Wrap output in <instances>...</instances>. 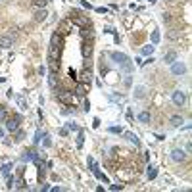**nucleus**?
Here are the masks:
<instances>
[{
  "mask_svg": "<svg viewBox=\"0 0 192 192\" xmlns=\"http://www.w3.org/2000/svg\"><path fill=\"white\" fill-rule=\"evenodd\" d=\"M60 52H61V37L58 33L52 35L50 39V46H48V61H50V69L56 71L58 69V60H60Z\"/></svg>",
  "mask_w": 192,
  "mask_h": 192,
  "instance_id": "obj_1",
  "label": "nucleus"
},
{
  "mask_svg": "<svg viewBox=\"0 0 192 192\" xmlns=\"http://www.w3.org/2000/svg\"><path fill=\"white\" fill-rule=\"evenodd\" d=\"M110 58L115 61V64L121 67V69L133 71V64H131V60H129L127 54H123V52H110Z\"/></svg>",
  "mask_w": 192,
  "mask_h": 192,
  "instance_id": "obj_2",
  "label": "nucleus"
},
{
  "mask_svg": "<svg viewBox=\"0 0 192 192\" xmlns=\"http://www.w3.org/2000/svg\"><path fill=\"white\" fill-rule=\"evenodd\" d=\"M56 98H58V102L65 104V106H71L75 100L73 92H69V90H56Z\"/></svg>",
  "mask_w": 192,
  "mask_h": 192,
  "instance_id": "obj_3",
  "label": "nucleus"
},
{
  "mask_svg": "<svg viewBox=\"0 0 192 192\" xmlns=\"http://www.w3.org/2000/svg\"><path fill=\"white\" fill-rule=\"evenodd\" d=\"M171 100H173V104H175L177 108H181V106H184V102H186V94H184L183 90H173Z\"/></svg>",
  "mask_w": 192,
  "mask_h": 192,
  "instance_id": "obj_4",
  "label": "nucleus"
},
{
  "mask_svg": "<svg viewBox=\"0 0 192 192\" xmlns=\"http://www.w3.org/2000/svg\"><path fill=\"white\" fill-rule=\"evenodd\" d=\"M69 21H71V23H75V25H79V27H87V25H89V19H87V17H81V14H79V12H71Z\"/></svg>",
  "mask_w": 192,
  "mask_h": 192,
  "instance_id": "obj_5",
  "label": "nucleus"
},
{
  "mask_svg": "<svg viewBox=\"0 0 192 192\" xmlns=\"http://www.w3.org/2000/svg\"><path fill=\"white\" fill-rule=\"evenodd\" d=\"M184 71H186V65H184V61H173V64H171V73H173L175 77H181V75H184Z\"/></svg>",
  "mask_w": 192,
  "mask_h": 192,
  "instance_id": "obj_6",
  "label": "nucleus"
},
{
  "mask_svg": "<svg viewBox=\"0 0 192 192\" xmlns=\"http://www.w3.org/2000/svg\"><path fill=\"white\" fill-rule=\"evenodd\" d=\"M71 33V21L69 19H64V21L58 23V35L60 37H65V35Z\"/></svg>",
  "mask_w": 192,
  "mask_h": 192,
  "instance_id": "obj_7",
  "label": "nucleus"
},
{
  "mask_svg": "<svg viewBox=\"0 0 192 192\" xmlns=\"http://www.w3.org/2000/svg\"><path fill=\"white\" fill-rule=\"evenodd\" d=\"M171 159H173V162H177V163L184 162V159H186L184 150H181V148H173V150H171Z\"/></svg>",
  "mask_w": 192,
  "mask_h": 192,
  "instance_id": "obj_8",
  "label": "nucleus"
},
{
  "mask_svg": "<svg viewBox=\"0 0 192 192\" xmlns=\"http://www.w3.org/2000/svg\"><path fill=\"white\" fill-rule=\"evenodd\" d=\"M19 121H21V117H19V115H15L14 119H6V129H8V131L10 133H14V131H17V123Z\"/></svg>",
  "mask_w": 192,
  "mask_h": 192,
  "instance_id": "obj_9",
  "label": "nucleus"
},
{
  "mask_svg": "<svg viewBox=\"0 0 192 192\" xmlns=\"http://www.w3.org/2000/svg\"><path fill=\"white\" fill-rule=\"evenodd\" d=\"M87 92H89V83H79V85H77V89H75V96L85 98Z\"/></svg>",
  "mask_w": 192,
  "mask_h": 192,
  "instance_id": "obj_10",
  "label": "nucleus"
},
{
  "mask_svg": "<svg viewBox=\"0 0 192 192\" xmlns=\"http://www.w3.org/2000/svg\"><path fill=\"white\" fill-rule=\"evenodd\" d=\"M146 87H142V85H138V87H134V98L137 100H142V98H146Z\"/></svg>",
  "mask_w": 192,
  "mask_h": 192,
  "instance_id": "obj_11",
  "label": "nucleus"
},
{
  "mask_svg": "<svg viewBox=\"0 0 192 192\" xmlns=\"http://www.w3.org/2000/svg\"><path fill=\"white\" fill-rule=\"evenodd\" d=\"M12 44H14V39L10 37V35H4V37H0V48H10Z\"/></svg>",
  "mask_w": 192,
  "mask_h": 192,
  "instance_id": "obj_12",
  "label": "nucleus"
},
{
  "mask_svg": "<svg viewBox=\"0 0 192 192\" xmlns=\"http://www.w3.org/2000/svg\"><path fill=\"white\" fill-rule=\"evenodd\" d=\"M81 37L83 39H92L94 37V31H92L89 25H87V27H81Z\"/></svg>",
  "mask_w": 192,
  "mask_h": 192,
  "instance_id": "obj_13",
  "label": "nucleus"
},
{
  "mask_svg": "<svg viewBox=\"0 0 192 192\" xmlns=\"http://www.w3.org/2000/svg\"><path fill=\"white\" fill-rule=\"evenodd\" d=\"M48 85L56 90V85H58V75H56V71H52V73L48 75Z\"/></svg>",
  "mask_w": 192,
  "mask_h": 192,
  "instance_id": "obj_14",
  "label": "nucleus"
},
{
  "mask_svg": "<svg viewBox=\"0 0 192 192\" xmlns=\"http://www.w3.org/2000/svg\"><path fill=\"white\" fill-rule=\"evenodd\" d=\"M46 15H48V12H46L44 8H40L37 14H35V21H44L46 19Z\"/></svg>",
  "mask_w": 192,
  "mask_h": 192,
  "instance_id": "obj_15",
  "label": "nucleus"
},
{
  "mask_svg": "<svg viewBox=\"0 0 192 192\" xmlns=\"http://www.w3.org/2000/svg\"><path fill=\"white\" fill-rule=\"evenodd\" d=\"M175 60H177V52H167V54L163 56V61H165V64H173Z\"/></svg>",
  "mask_w": 192,
  "mask_h": 192,
  "instance_id": "obj_16",
  "label": "nucleus"
},
{
  "mask_svg": "<svg viewBox=\"0 0 192 192\" xmlns=\"http://www.w3.org/2000/svg\"><path fill=\"white\" fill-rule=\"evenodd\" d=\"M146 175H148V179H150V181H154L156 177H158V169H156L154 165H148V171H146Z\"/></svg>",
  "mask_w": 192,
  "mask_h": 192,
  "instance_id": "obj_17",
  "label": "nucleus"
},
{
  "mask_svg": "<svg viewBox=\"0 0 192 192\" xmlns=\"http://www.w3.org/2000/svg\"><path fill=\"white\" fill-rule=\"evenodd\" d=\"M125 138H127L129 142H133L134 146H138V137H137L134 133H125Z\"/></svg>",
  "mask_w": 192,
  "mask_h": 192,
  "instance_id": "obj_18",
  "label": "nucleus"
},
{
  "mask_svg": "<svg viewBox=\"0 0 192 192\" xmlns=\"http://www.w3.org/2000/svg\"><path fill=\"white\" fill-rule=\"evenodd\" d=\"M138 121L140 123H150V112H140L138 113Z\"/></svg>",
  "mask_w": 192,
  "mask_h": 192,
  "instance_id": "obj_19",
  "label": "nucleus"
},
{
  "mask_svg": "<svg viewBox=\"0 0 192 192\" xmlns=\"http://www.w3.org/2000/svg\"><path fill=\"white\" fill-rule=\"evenodd\" d=\"M169 121H171V125H173V127H181V125H183V117H181V115H173Z\"/></svg>",
  "mask_w": 192,
  "mask_h": 192,
  "instance_id": "obj_20",
  "label": "nucleus"
},
{
  "mask_svg": "<svg viewBox=\"0 0 192 192\" xmlns=\"http://www.w3.org/2000/svg\"><path fill=\"white\" fill-rule=\"evenodd\" d=\"M10 169H14V163L12 162L2 165V175H4V177H8V175H10Z\"/></svg>",
  "mask_w": 192,
  "mask_h": 192,
  "instance_id": "obj_21",
  "label": "nucleus"
},
{
  "mask_svg": "<svg viewBox=\"0 0 192 192\" xmlns=\"http://www.w3.org/2000/svg\"><path fill=\"white\" fill-rule=\"evenodd\" d=\"M90 54H92V46L90 44H83V56H89V58H90Z\"/></svg>",
  "mask_w": 192,
  "mask_h": 192,
  "instance_id": "obj_22",
  "label": "nucleus"
},
{
  "mask_svg": "<svg viewBox=\"0 0 192 192\" xmlns=\"http://www.w3.org/2000/svg\"><path fill=\"white\" fill-rule=\"evenodd\" d=\"M167 37H169L171 40H177V39L181 37V33H179V31H175V29H171L169 33H167Z\"/></svg>",
  "mask_w": 192,
  "mask_h": 192,
  "instance_id": "obj_23",
  "label": "nucleus"
},
{
  "mask_svg": "<svg viewBox=\"0 0 192 192\" xmlns=\"http://www.w3.org/2000/svg\"><path fill=\"white\" fill-rule=\"evenodd\" d=\"M83 142H85V134H83V131H79V134H77V148H81Z\"/></svg>",
  "mask_w": 192,
  "mask_h": 192,
  "instance_id": "obj_24",
  "label": "nucleus"
},
{
  "mask_svg": "<svg viewBox=\"0 0 192 192\" xmlns=\"http://www.w3.org/2000/svg\"><path fill=\"white\" fill-rule=\"evenodd\" d=\"M46 2H48V0H33V6H37V8L40 10V8L46 6Z\"/></svg>",
  "mask_w": 192,
  "mask_h": 192,
  "instance_id": "obj_25",
  "label": "nucleus"
},
{
  "mask_svg": "<svg viewBox=\"0 0 192 192\" xmlns=\"http://www.w3.org/2000/svg\"><path fill=\"white\" fill-rule=\"evenodd\" d=\"M154 48H156V46H144V48H142V54H144V56H152Z\"/></svg>",
  "mask_w": 192,
  "mask_h": 192,
  "instance_id": "obj_26",
  "label": "nucleus"
},
{
  "mask_svg": "<svg viewBox=\"0 0 192 192\" xmlns=\"http://www.w3.org/2000/svg\"><path fill=\"white\" fill-rule=\"evenodd\" d=\"M6 119H8V113H6V110H4L2 106H0V123L6 121Z\"/></svg>",
  "mask_w": 192,
  "mask_h": 192,
  "instance_id": "obj_27",
  "label": "nucleus"
},
{
  "mask_svg": "<svg viewBox=\"0 0 192 192\" xmlns=\"http://www.w3.org/2000/svg\"><path fill=\"white\" fill-rule=\"evenodd\" d=\"M44 137V133L42 131H37V133H35V138H33V140H35V144H37V142H40V138H42Z\"/></svg>",
  "mask_w": 192,
  "mask_h": 192,
  "instance_id": "obj_28",
  "label": "nucleus"
},
{
  "mask_svg": "<svg viewBox=\"0 0 192 192\" xmlns=\"http://www.w3.org/2000/svg\"><path fill=\"white\" fill-rule=\"evenodd\" d=\"M152 42H154V44L159 42V33H158V31H154V33H152Z\"/></svg>",
  "mask_w": 192,
  "mask_h": 192,
  "instance_id": "obj_29",
  "label": "nucleus"
},
{
  "mask_svg": "<svg viewBox=\"0 0 192 192\" xmlns=\"http://www.w3.org/2000/svg\"><path fill=\"white\" fill-rule=\"evenodd\" d=\"M67 131H79V127H77V123H67Z\"/></svg>",
  "mask_w": 192,
  "mask_h": 192,
  "instance_id": "obj_30",
  "label": "nucleus"
},
{
  "mask_svg": "<svg viewBox=\"0 0 192 192\" xmlns=\"http://www.w3.org/2000/svg\"><path fill=\"white\" fill-rule=\"evenodd\" d=\"M15 183H17V184H15L17 188H27V186H25V183H23V179H17Z\"/></svg>",
  "mask_w": 192,
  "mask_h": 192,
  "instance_id": "obj_31",
  "label": "nucleus"
},
{
  "mask_svg": "<svg viewBox=\"0 0 192 192\" xmlns=\"http://www.w3.org/2000/svg\"><path fill=\"white\" fill-rule=\"evenodd\" d=\"M83 110H85V112H89V110H90V102H89V100L83 102Z\"/></svg>",
  "mask_w": 192,
  "mask_h": 192,
  "instance_id": "obj_32",
  "label": "nucleus"
},
{
  "mask_svg": "<svg viewBox=\"0 0 192 192\" xmlns=\"http://www.w3.org/2000/svg\"><path fill=\"white\" fill-rule=\"evenodd\" d=\"M81 6H83V8H89V10L92 8V6H90V2H89V0H81Z\"/></svg>",
  "mask_w": 192,
  "mask_h": 192,
  "instance_id": "obj_33",
  "label": "nucleus"
},
{
  "mask_svg": "<svg viewBox=\"0 0 192 192\" xmlns=\"http://www.w3.org/2000/svg\"><path fill=\"white\" fill-rule=\"evenodd\" d=\"M44 146H46V148H50V146H52V142H50V138H48V137H46V134H44Z\"/></svg>",
  "mask_w": 192,
  "mask_h": 192,
  "instance_id": "obj_34",
  "label": "nucleus"
},
{
  "mask_svg": "<svg viewBox=\"0 0 192 192\" xmlns=\"http://www.w3.org/2000/svg\"><path fill=\"white\" fill-rule=\"evenodd\" d=\"M19 104H21L23 110H27V102H25V98H19Z\"/></svg>",
  "mask_w": 192,
  "mask_h": 192,
  "instance_id": "obj_35",
  "label": "nucleus"
},
{
  "mask_svg": "<svg viewBox=\"0 0 192 192\" xmlns=\"http://www.w3.org/2000/svg\"><path fill=\"white\" fill-rule=\"evenodd\" d=\"M23 138H25V133H23V131H19V133H17V138H15V140H23Z\"/></svg>",
  "mask_w": 192,
  "mask_h": 192,
  "instance_id": "obj_36",
  "label": "nucleus"
},
{
  "mask_svg": "<svg viewBox=\"0 0 192 192\" xmlns=\"http://www.w3.org/2000/svg\"><path fill=\"white\" fill-rule=\"evenodd\" d=\"M104 33H110V35H115V31H113V27H106V29H104Z\"/></svg>",
  "mask_w": 192,
  "mask_h": 192,
  "instance_id": "obj_37",
  "label": "nucleus"
},
{
  "mask_svg": "<svg viewBox=\"0 0 192 192\" xmlns=\"http://www.w3.org/2000/svg\"><path fill=\"white\" fill-rule=\"evenodd\" d=\"M110 188H112V190H121V188H123V184H112Z\"/></svg>",
  "mask_w": 192,
  "mask_h": 192,
  "instance_id": "obj_38",
  "label": "nucleus"
},
{
  "mask_svg": "<svg viewBox=\"0 0 192 192\" xmlns=\"http://www.w3.org/2000/svg\"><path fill=\"white\" fill-rule=\"evenodd\" d=\"M110 133H121V127H110Z\"/></svg>",
  "mask_w": 192,
  "mask_h": 192,
  "instance_id": "obj_39",
  "label": "nucleus"
},
{
  "mask_svg": "<svg viewBox=\"0 0 192 192\" xmlns=\"http://www.w3.org/2000/svg\"><path fill=\"white\" fill-rule=\"evenodd\" d=\"M162 17H163V21H169V19H171V17H169V14H167V12H163V14H162Z\"/></svg>",
  "mask_w": 192,
  "mask_h": 192,
  "instance_id": "obj_40",
  "label": "nucleus"
},
{
  "mask_svg": "<svg viewBox=\"0 0 192 192\" xmlns=\"http://www.w3.org/2000/svg\"><path fill=\"white\" fill-rule=\"evenodd\" d=\"M60 134H61V137H67V127H64V129H60Z\"/></svg>",
  "mask_w": 192,
  "mask_h": 192,
  "instance_id": "obj_41",
  "label": "nucleus"
},
{
  "mask_svg": "<svg viewBox=\"0 0 192 192\" xmlns=\"http://www.w3.org/2000/svg\"><path fill=\"white\" fill-rule=\"evenodd\" d=\"M96 12H98V14H106L108 8H96Z\"/></svg>",
  "mask_w": 192,
  "mask_h": 192,
  "instance_id": "obj_42",
  "label": "nucleus"
},
{
  "mask_svg": "<svg viewBox=\"0 0 192 192\" xmlns=\"http://www.w3.org/2000/svg\"><path fill=\"white\" fill-rule=\"evenodd\" d=\"M123 83H125V87H131V77H125V81H123Z\"/></svg>",
  "mask_w": 192,
  "mask_h": 192,
  "instance_id": "obj_43",
  "label": "nucleus"
},
{
  "mask_svg": "<svg viewBox=\"0 0 192 192\" xmlns=\"http://www.w3.org/2000/svg\"><path fill=\"white\" fill-rule=\"evenodd\" d=\"M4 81H6V77H0V83H4Z\"/></svg>",
  "mask_w": 192,
  "mask_h": 192,
  "instance_id": "obj_44",
  "label": "nucleus"
},
{
  "mask_svg": "<svg viewBox=\"0 0 192 192\" xmlns=\"http://www.w3.org/2000/svg\"><path fill=\"white\" fill-rule=\"evenodd\" d=\"M150 2H156V0H150Z\"/></svg>",
  "mask_w": 192,
  "mask_h": 192,
  "instance_id": "obj_45",
  "label": "nucleus"
}]
</instances>
